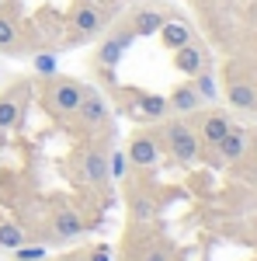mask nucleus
<instances>
[{"label":"nucleus","mask_w":257,"mask_h":261,"mask_svg":"<svg viewBox=\"0 0 257 261\" xmlns=\"http://www.w3.org/2000/svg\"><path fill=\"white\" fill-rule=\"evenodd\" d=\"M115 146V133L77 140L73 150L60 161L63 178L70 181V188L77 192L80 202H87L94 213H104L115 195H111V174H108V153Z\"/></svg>","instance_id":"f257e3e1"},{"label":"nucleus","mask_w":257,"mask_h":261,"mask_svg":"<svg viewBox=\"0 0 257 261\" xmlns=\"http://www.w3.org/2000/svg\"><path fill=\"white\" fill-rule=\"evenodd\" d=\"M122 185V199H125V213L136 223L160 220L163 205L174 199V192H167L150 167H129V174L119 181Z\"/></svg>","instance_id":"f03ea898"},{"label":"nucleus","mask_w":257,"mask_h":261,"mask_svg":"<svg viewBox=\"0 0 257 261\" xmlns=\"http://www.w3.org/2000/svg\"><path fill=\"white\" fill-rule=\"evenodd\" d=\"M80 98H83V81H77V77H66L60 70L49 77H35V101L60 129H66L73 122Z\"/></svg>","instance_id":"7ed1b4c3"},{"label":"nucleus","mask_w":257,"mask_h":261,"mask_svg":"<svg viewBox=\"0 0 257 261\" xmlns=\"http://www.w3.org/2000/svg\"><path fill=\"white\" fill-rule=\"evenodd\" d=\"M119 261H174V241L157 220H129L119 241Z\"/></svg>","instance_id":"20e7f679"},{"label":"nucleus","mask_w":257,"mask_h":261,"mask_svg":"<svg viewBox=\"0 0 257 261\" xmlns=\"http://www.w3.org/2000/svg\"><path fill=\"white\" fill-rule=\"evenodd\" d=\"M70 140H91V136H104V133H115V119H111V105L101 94L94 84H83V98L73 122L63 129Z\"/></svg>","instance_id":"39448f33"},{"label":"nucleus","mask_w":257,"mask_h":261,"mask_svg":"<svg viewBox=\"0 0 257 261\" xmlns=\"http://www.w3.org/2000/svg\"><path fill=\"white\" fill-rule=\"evenodd\" d=\"M153 133H157L160 153L170 157L178 167H191L195 161H202V143H198V133L188 119L167 115L163 122H153Z\"/></svg>","instance_id":"423d86ee"},{"label":"nucleus","mask_w":257,"mask_h":261,"mask_svg":"<svg viewBox=\"0 0 257 261\" xmlns=\"http://www.w3.org/2000/svg\"><path fill=\"white\" fill-rule=\"evenodd\" d=\"M111 98H115V105H119L122 115L142 122V125L163 122L167 115H170L167 94H157V91H142V87H125V84H119V87L111 91Z\"/></svg>","instance_id":"0eeeda50"},{"label":"nucleus","mask_w":257,"mask_h":261,"mask_svg":"<svg viewBox=\"0 0 257 261\" xmlns=\"http://www.w3.org/2000/svg\"><path fill=\"white\" fill-rule=\"evenodd\" d=\"M35 101V77H18L0 91V125L7 133H21L28 108Z\"/></svg>","instance_id":"6e6552de"},{"label":"nucleus","mask_w":257,"mask_h":261,"mask_svg":"<svg viewBox=\"0 0 257 261\" xmlns=\"http://www.w3.org/2000/svg\"><path fill=\"white\" fill-rule=\"evenodd\" d=\"M132 42H136V32L129 28V21L115 18L111 28L101 35V45H98V53H94V66H119L122 56L132 49Z\"/></svg>","instance_id":"1a4fd4ad"},{"label":"nucleus","mask_w":257,"mask_h":261,"mask_svg":"<svg viewBox=\"0 0 257 261\" xmlns=\"http://www.w3.org/2000/svg\"><path fill=\"white\" fill-rule=\"evenodd\" d=\"M188 122L195 125L198 133V143H202V150H216L219 140L230 133V115L222 112V108H198L195 115H188Z\"/></svg>","instance_id":"9d476101"},{"label":"nucleus","mask_w":257,"mask_h":261,"mask_svg":"<svg viewBox=\"0 0 257 261\" xmlns=\"http://www.w3.org/2000/svg\"><path fill=\"white\" fill-rule=\"evenodd\" d=\"M32 195H39V192H35V181L28 178V174L0 167V209H4V213L21 209Z\"/></svg>","instance_id":"9b49d317"},{"label":"nucleus","mask_w":257,"mask_h":261,"mask_svg":"<svg viewBox=\"0 0 257 261\" xmlns=\"http://www.w3.org/2000/svg\"><path fill=\"white\" fill-rule=\"evenodd\" d=\"M125 157H129V164L132 167H157L160 164V143H157V133H153V125H139L136 133L129 136V143H125Z\"/></svg>","instance_id":"f8f14e48"},{"label":"nucleus","mask_w":257,"mask_h":261,"mask_svg":"<svg viewBox=\"0 0 257 261\" xmlns=\"http://www.w3.org/2000/svg\"><path fill=\"white\" fill-rule=\"evenodd\" d=\"M170 18L167 14V7H160L157 0H142V4H136L129 14H125V21H129V28L136 32V39H150V35H157L160 24Z\"/></svg>","instance_id":"ddd939ff"},{"label":"nucleus","mask_w":257,"mask_h":261,"mask_svg":"<svg viewBox=\"0 0 257 261\" xmlns=\"http://www.w3.org/2000/svg\"><path fill=\"white\" fill-rule=\"evenodd\" d=\"M226 101H230L237 112H257V84H254V77L240 73L237 66H233L230 77H226Z\"/></svg>","instance_id":"4468645a"},{"label":"nucleus","mask_w":257,"mask_h":261,"mask_svg":"<svg viewBox=\"0 0 257 261\" xmlns=\"http://www.w3.org/2000/svg\"><path fill=\"white\" fill-rule=\"evenodd\" d=\"M174 70L178 73H184V77H195V73H202V70H212V56H209V49H205V42L191 39L188 45H181V49H174Z\"/></svg>","instance_id":"2eb2a0df"},{"label":"nucleus","mask_w":257,"mask_h":261,"mask_svg":"<svg viewBox=\"0 0 257 261\" xmlns=\"http://www.w3.org/2000/svg\"><path fill=\"white\" fill-rule=\"evenodd\" d=\"M219 157V164H240L247 153H250V133L240 129V125H230V133L219 140V146L212 150Z\"/></svg>","instance_id":"dca6fc26"},{"label":"nucleus","mask_w":257,"mask_h":261,"mask_svg":"<svg viewBox=\"0 0 257 261\" xmlns=\"http://www.w3.org/2000/svg\"><path fill=\"white\" fill-rule=\"evenodd\" d=\"M167 108H170V115H178V119H188V115H195L198 108H205V101L202 94L195 91V84H178L170 94H167Z\"/></svg>","instance_id":"f3484780"},{"label":"nucleus","mask_w":257,"mask_h":261,"mask_svg":"<svg viewBox=\"0 0 257 261\" xmlns=\"http://www.w3.org/2000/svg\"><path fill=\"white\" fill-rule=\"evenodd\" d=\"M157 35H160V42H163V45L174 53V49H181V45H188V42L195 39V28H191L184 18H174V14H170V18L160 24Z\"/></svg>","instance_id":"a211bd4d"},{"label":"nucleus","mask_w":257,"mask_h":261,"mask_svg":"<svg viewBox=\"0 0 257 261\" xmlns=\"http://www.w3.org/2000/svg\"><path fill=\"white\" fill-rule=\"evenodd\" d=\"M21 244H32L28 233H24V226H21L11 213L0 209V251H18Z\"/></svg>","instance_id":"6ab92c4d"},{"label":"nucleus","mask_w":257,"mask_h":261,"mask_svg":"<svg viewBox=\"0 0 257 261\" xmlns=\"http://www.w3.org/2000/svg\"><path fill=\"white\" fill-rule=\"evenodd\" d=\"M191 84H195V91L202 94V101H205V105H216V101H219V84H216V73H212V70L195 73V77H191Z\"/></svg>","instance_id":"aec40b11"},{"label":"nucleus","mask_w":257,"mask_h":261,"mask_svg":"<svg viewBox=\"0 0 257 261\" xmlns=\"http://www.w3.org/2000/svg\"><path fill=\"white\" fill-rule=\"evenodd\" d=\"M129 157H125V150H119V146H111V153H108V174H111V181H122L125 174H129Z\"/></svg>","instance_id":"412c9836"},{"label":"nucleus","mask_w":257,"mask_h":261,"mask_svg":"<svg viewBox=\"0 0 257 261\" xmlns=\"http://www.w3.org/2000/svg\"><path fill=\"white\" fill-rule=\"evenodd\" d=\"M87 261H115L111 244H87Z\"/></svg>","instance_id":"4be33fe9"},{"label":"nucleus","mask_w":257,"mask_h":261,"mask_svg":"<svg viewBox=\"0 0 257 261\" xmlns=\"http://www.w3.org/2000/svg\"><path fill=\"white\" fill-rule=\"evenodd\" d=\"M94 73H98V81L108 87V91H115L119 87V73H115V66H94Z\"/></svg>","instance_id":"5701e85b"},{"label":"nucleus","mask_w":257,"mask_h":261,"mask_svg":"<svg viewBox=\"0 0 257 261\" xmlns=\"http://www.w3.org/2000/svg\"><path fill=\"white\" fill-rule=\"evenodd\" d=\"M49 261H87V247H73V251H63L60 258H49Z\"/></svg>","instance_id":"b1692460"},{"label":"nucleus","mask_w":257,"mask_h":261,"mask_svg":"<svg viewBox=\"0 0 257 261\" xmlns=\"http://www.w3.org/2000/svg\"><path fill=\"white\" fill-rule=\"evenodd\" d=\"M4 146H7V129L0 125V153H4Z\"/></svg>","instance_id":"393cba45"},{"label":"nucleus","mask_w":257,"mask_h":261,"mask_svg":"<svg viewBox=\"0 0 257 261\" xmlns=\"http://www.w3.org/2000/svg\"><path fill=\"white\" fill-rule=\"evenodd\" d=\"M191 4H205V0H191Z\"/></svg>","instance_id":"a878e982"},{"label":"nucleus","mask_w":257,"mask_h":261,"mask_svg":"<svg viewBox=\"0 0 257 261\" xmlns=\"http://www.w3.org/2000/svg\"><path fill=\"white\" fill-rule=\"evenodd\" d=\"M11 261H14V258H11ZM45 261H49V258H45Z\"/></svg>","instance_id":"bb28decb"}]
</instances>
